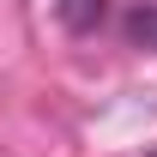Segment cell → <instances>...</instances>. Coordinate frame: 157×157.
I'll list each match as a JSON object with an SVG mask.
<instances>
[{"label":"cell","instance_id":"1","mask_svg":"<svg viewBox=\"0 0 157 157\" xmlns=\"http://www.w3.org/2000/svg\"><path fill=\"white\" fill-rule=\"evenodd\" d=\"M55 18L73 30V36H91L103 18H109V0H55Z\"/></svg>","mask_w":157,"mask_h":157},{"label":"cell","instance_id":"3","mask_svg":"<svg viewBox=\"0 0 157 157\" xmlns=\"http://www.w3.org/2000/svg\"><path fill=\"white\" fill-rule=\"evenodd\" d=\"M151 157H157V151H151Z\"/></svg>","mask_w":157,"mask_h":157},{"label":"cell","instance_id":"2","mask_svg":"<svg viewBox=\"0 0 157 157\" xmlns=\"http://www.w3.org/2000/svg\"><path fill=\"white\" fill-rule=\"evenodd\" d=\"M127 42H139V48L157 42V0H139L133 12H127Z\"/></svg>","mask_w":157,"mask_h":157}]
</instances>
